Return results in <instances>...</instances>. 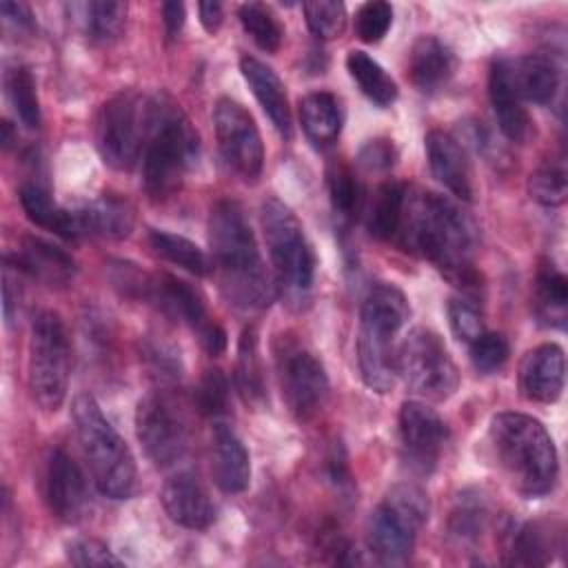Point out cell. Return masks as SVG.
<instances>
[{
    "instance_id": "1",
    "label": "cell",
    "mask_w": 568,
    "mask_h": 568,
    "mask_svg": "<svg viewBox=\"0 0 568 568\" xmlns=\"http://www.w3.org/2000/svg\"><path fill=\"white\" fill-rule=\"evenodd\" d=\"M209 246L226 300L244 313L262 311L275 295L244 209L220 200L209 213Z\"/></svg>"
},
{
    "instance_id": "2",
    "label": "cell",
    "mask_w": 568,
    "mask_h": 568,
    "mask_svg": "<svg viewBox=\"0 0 568 568\" xmlns=\"http://www.w3.org/2000/svg\"><path fill=\"white\" fill-rule=\"evenodd\" d=\"M462 288L477 284L475 229L444 195L422 193L408 200L402 237Z\"/></svg>"
},
{
    "instance_id": "3",
    "label": "cell",
    "mask_w": 568,
    "mask_h": 568,
    "mask_svg": "<svg viewBox=\"0 0 568 568\" xmlns=\"http://www.w3.org/2000/svg\"><path fill=\"white\" fill-rule=\"evenodd\" d=\"M490 453L510 481L526 499L548 495L559 477V457L546 426L526 413L504 410L488 424Z\"/></svg>"
},
{
    "instance_id": "4",
    "label": "cell",
    "mask_w": 568,
    "mask_h": 568,
    "mask_svg": "<svg viewBox=\"0 0 568 568\" xmlns=\"http://www.w3.org/2000/svg\"><path fill=\"white\" fill-rule=\"evenodd\" d=\"M408 317V300L393 284H375L362 302L357 328V366L362 382L375 393H388L395 384V335Z\"/></svg>"
},
{
    "instance_id": "5",
    "label": "cell",
    "mask_w": 568,
    "mask_h": 568,
    "mask_svg": "<svg viewBox=\"0 0 568 568\" xmlns=\"http://www.w3.org/2000/svg\"><path fill=\"white\" fill-rule=\"evenodd\" d=\"M197 155V133L169 98H153L142 149V184L153 200L171 197Z\"/></svg>"
},
{
    "instance_id": "6",
    "label": "cell",
    "mask_w": 568,
    "mask_h": 568,
    "mask_svg": "<svg viewBox=\"0 0 568 568\" xmlns=\"http://www.w3.org/2000/svg\"><path fill=\"white\" fill-rule=\"evenodd\" d=\"M71 417L95 488L109 499L131 497L138 484L135 459L126 442L102 415L98 402L80 393L73 399Z\"/></svg>"
},
{
    "instance_id": "7",
    "label": "cell",
    "mask_w": 568,
    "mask_h": 568,
    "mask_svg": "<svg viewBox=\"0 0 568 568\" xmlns=\"http://www.w3.org/2000/svg\"><path fill=\"white\" fill-rule=\"evenodd\" d=\"M262 233L275 271V286L286 304L302 308L315 280V253L302 222L280 197H266L260 206Z\"/></svg>"
},
{
    "instance_id": "8",
    "label": "cell",
    "mask_w": 568,
    "mask_h": 568,
    "mask_svg": "<svg viewBox=\"0 0 568 568\" xmlns=\"http://www.w3.org/2000/svg\"><path fill=\"white\" fill-rule=\"evenodd\" d=\"M71 342L55 311H40L31 322L27 384L33 404L42 413H55L69 390Z\"/></svg>"
},
{
    "instance_id": "9",
    "label": "cell",
    "mask_w": 568,
    "mask_h": 568,
    "mask_svg": "<svg viewBox=\"0 0 568 568\" xmlns=\"http://www.w3.org/2000/svg\"><path fill=\"white\" fill-rule=\"evenodd\" d=\"M428 497L415 484H397L366 519L368 550L384 564H404L428 519Z\"/></svg>"
},
{
    "instance_id": "10",
    "label": "cell",
    "mask_w": 568,
    "mask_h": 568,
    "mask_svg": "<svg viewBox=\"0 0 568 568\" xmlns=\"http://www.w3.org/2000/svg\"><path fill=\"white\" fill-rule=\"evenodd\" d=\"M153 98L133 89L111 95L95 120V146L102 162L115 171H131L142 158Z\"/></svg>"
},
{
    "instance_id": "11",
    "label": "cell",
    "mask_w": 568,
    "mask_h": 568,
    "mask_svg": "<svg viewBox=\"0 0 568 568\" xmlns=\"http://www.w3.org/2000/svg\"><path fill=\"white\" fill-rule=\"evenodd\" d=\"M124 284L135 295L153 302L166 315L184 322L197 335L206 353L220 355L226 348L224 328L211 320L202 295L189 282L178 280L169 273L140 275L138 271H133V277L124 275Z\"/></svg>"
},
{
    "instance_id": "12",
    "label": "cell",
    "mask_w": 568,
    "mask_h": 568,
    "mask_svg": "<svg viewBox=\"0 0 568 568\" xmlns=\"http://www.w3.org/2000/svg\"><path fill=\"white\" fill-rule=\"evenodd\" d=\"M397 373L406 386L428 402H446L459 386V371L430 328H413L397 348Z\"/></svg>"
},
{
    "instance_id": "13",
    "label": "cell",
    "mask_w": 568,
    "mask_h": 568,
    "mask_svg": "<svg viewBox=\"0 0 568 568\" xmlns=\"http://www.w3.org/2000/svg\"><path fill=\"white\" fill-rule=\"evenodd\" d=\"M275 371L288 410L306 422L313 419L328 399V377L317 355L293 335H277L273 342Z\"/></svg>"
},
{
    "instance_id": "14",
    "label": "cell",
    "mask_w": 568,
    "mask_h": 568,
    "mask_svg": "<svg viewBox=\"0 0 568 568\" xmlns=\"http://www.w3.org/2000/svg\"><path fill=\"white\" fill-rule=\"evenodd\" d=\"M135 433L158 468L175 466L191 446V424L182 404L162 390H153L138 402Z\"/></svg>"
},
{
    "instance_id": "15",
    "label": "cell",
    "mask_w": 568,
    "mask_h": 568,
    "mask_svg": "<svg viewBox=\"0 0 568 568\" xmlns=\"http://www.w3.org/2000/svg\"><path fill=\"white\" fill-rule=\"evenodd\" d=\"M213 129L226 166L244 182H257L264 169V144L253 115L240 102L220 98L213 106Z\"/></svg>"
},
{
    "instance_id": "16",
    "label": "cell",
    "mask_w": 568,
    "mask_h": 568,
    "mask_svg": "<svg viewBox=\"0 0 568 568\" xmlns=\"http://www.w3.org/2000/svg\"><path fill=\"white\" fill-rule=\"evenodd\" d=\"M399 444L404 462L419 475L433 473L448 442L446 422L424 402H404L399 408Z\"/></svg>"
},
{
    "instance_id": "17",
    "label": "cell",
    "mask_w": 568,
    "mask_h": 568,
    "mask_svg": "<svg viewBox=\"0 0 568 568\" xmlns=\"http://www.w3.org/2000/svg\"><path fill=\"white\" fill-rule=\"evenodd\" d=\"M44 501L60 521H78L89 504L87 481L80 466L62 448L51 450L44 468Z\"/></svg>"
},
{
    "instance_id": "18",
    "label": "cell",
    "mask_w": 568,
    "mask_h": 568,
    "mask_svg": "<svg viewBox=\"0 0 568 568\" xmlns=\"http://www.w3.org/2000/svg\"><path fill=\"white\" fill-rule=\"evenodd\" d=\"M566 379V355L555 342L530 348L519 364V390L528 402L552 404L561 397Z\"/></svg>"
},
{
    "instance_id": "19",
    "label": "cell",
    "mask_w": 568,
    "mask_h": 568,
    "mask_svg": "<svg viewBox=\"0 0 568 568\" xmlns=\"http://www.w3.org/2000/svg\"><path fill=\"white\" fill-rule=\"evenodd\" d=\"M488 95L497 118L501 133L510 142H526L530 135V115L524 109V100L519 95L515 82V67L513 60L499 58L490 64L488 73Z\"/></svg>"
},
{
    "instance_id": "20",
    "label": "cell",
    "mask_w": 568,
    "mask_h": 568,
    "mask_svg": "<svg viewBox=\"0 0 568 568\" xmlns=\"http://www.w3.org/2000/svg\"><path fill=\"white\" fill-rule=\"evenodd\" d=\"M424 146L433 178L459 200H473L470 162L459 140L448 131L433 129L426 133Z\"/></svg>"
},
{
    "instance_id": "21",
    "label": "cell",
    "mask_w": 568,
    "mask_h": 568,
    "mask_svg": "<svg viewBox=\"0 0 568 568\" xmlns=\"http://www.w3.org/2000/svg\"><path fill=\"white\" fill-rule=\"evenodd\" d=\"M160 499L166 515L184 528L202 530L215 521V504L191 473H178L166 479Z\"/></svg>"
},
{
    "instance_id": "22",
    "label": "cell",
    "mask_w": 568,
    "mask_h": 568,
    "mask_svg": "<svg viewBox=\"0 0 568 568\" xmlns=\"http://www.w3.org/2000/svg\"><path fill=\"white\" fill-rule=\"evenodd\" d=\"M211 475L222 493H242L251 481V457L237 433L215 422L211 430Z\"/></svg>"
},
{
    "instance_id": "23",
    "label": "cell",
    "mask_w": 568,
    "mask_h": 568,
    "mask_svg": "<svg viewBox=\"0 0 568 568\" xmlns=\"http://www.w3.org/2000/svg\"><path fill=\"white\" fill-rule=\"evenodd\" d=\"M240 71L246 84L251 87L255 100L260 102L262 111L268 115V120L277 129V133L288 140L293 135V118H291L288 95L280 75L266 62L253 55H242Z\"/></svg>"
},
{
    "instance_id": "24",
    "label": "cell",
    "mask_w": 568,
    "mask_h": 568,
    "mask_svg": "<svg viewBox=\"0 0 568 568\" xmlns=\"http://www.w3.org/2000/svg\"><path fill=\"white\" fill-rule=\"evenodd\" d=\"M16 268L47 286H67L75 277V262L60 246L42 237H24L16 253Z\"/></svg>"
},
{
    "instance_id": "25",
    "label": "cell",
    "mask_w": 568,
    "mask_h": 568,
    "mask_svg": "<svg viewBox=\"0 0 568 568\" xmlns=\"http://www.w3.org/2000/svg\"><path fill=\"white\" fill-rule=\"evenodd\" d=\"M455 73V53L435 36H422L408 53V78L422 93H435Z\"/></svg>"
},
{
    "instance_id": "26",
    "label": "cell",
    "mask_w": 568,
    "mask_h": 568,
    "mask_svg": "<svg viewBox=\"0 0 568 568\" xmlns=\"http://www.w3.org/2000/svg\"><path fill=\"white\" fill-rule=\"evenodd\" d=\"M73 213L80 237L95 235L106 240H122L133 231L135 222L131 204L115 195H100Z\"/></svg>"
},
{
    "instance_id": "27",
    "label": "cell",
    "mask_w": 568,
    "mask_h": 568,
    "mask_svg": "<svg viewBox=\"0 0 568 568\" xmlns=\"http://www.w3.org/2000/svg\"><path fill=\"white\" fill-rule=\"evenodd\" d=\"M515 82L521 100L535 104H550L559 91L561 69L557 60L548 53H528L513 62Z\"/></svg>"
},
{
    "instance_id": "28",
    "label": "cell",
    "mask_w": 568,
    "mask_h": 568,
    "mask_svg": "<svg viewBox=\"0 0 568 568\" xmlns=\"http://www.w3.org/2000/svg\"><path fill=\"white\" fill-rule=\"evenodd\" d=\"M69 16L95 44H109L120 38L126 22V4L111 0H91V2H71L67 4Z\"/></svg>"
},
{
    "instance_id": "29",
    "label": "cell",
    "mask_w": 568,
    "mask_h": 568,
    "mask_svg": "<svg viewBox=\"0 0 568 568\" xmlns=\"http://www.w3.org/2000/svg\"><path fill=\"white\" fill-rule=\"evenodd\" d=\"M406 186L402 182H384L373 193V200L368 204L366 213V226L373 237L377 240H399L406 217Z\"/></svg>"
},
{
    "instance_id": "30",
    "label": "cell",
    "mask_w": 568,
    "mask_h": 568,
    "mask_svg": "<svg viewBox=\"0 0 568 568\" xmlns=\"http://www.w3.org/2000/svg\"><path fill=\"white\" fill-rule=\"evenodd\" d=\"M18 197H20L24 215L36 226H42V229H47V231H51V233H55L64 240H78L80 237L78 224H75V213L58 206L53 202V197L49 195V191L42 189L40 184H33V182L22 184L20 191H18Z\"/></svg>"
},
{
    "instance_id": "31",
    "label": "cell",
    "mask_w": 568,
    "mask_h": 568,
    "mask_svg": "<svg viewBox=\"0 0 568 568\" xmlns=\"http://www.w3.org/2000/svg\"><path fill=\"white\" fill-rule=\"evenodd\" d=\"M300 122L315 146H328L339 138L342 109L333 93L313 91L300 100Z\"/></svg>"
},
{
    "instance_id": "32",
    "label": "cell",
    "mask_w": 568,
    "mask_h": 568,
    "mask_svg": "<svg viewBox=\"0 0 568 568\" xmlns=\"http://www.w3.org/2000/svg\"><path fill=\"white\" fill-rule=\"evenodd\" d=\"M557 532L544 521H528L515 528L506 546V564L510 566H544L552 559Z\"/></svg>"
},
{
    "instance_id": "33",
    "label": "cell",
    "mask_w": 568,
    "mask_h": 568,
    "mask_svg": "<svg viewBox=\"0 0 568 568\" xmlns=\"http://www.w3.org/2000/svg\"><path fill=\"white\" fill-rule=\"evenodd\" d=\"M346 69L351 78L357 82L359 91L375 102L377 106H388L397 98V84L395 80L384 71V67L371 58L366 51L353 49L346 55Z\"/></svg>"
},
{
    "instance_id": "34",
    "label": "cell",
    "mask_w": 568,
    "mask_h": 568,
    "mask_svg": "<svg viewBox=\"0 0 568 568\" xmlns=\"http://www.w3.org/2000/svg\"><path fill=\"white\" fill-rule=\"evenodd\" d=\"M149 242H151V248L160 257H164L166 262H171L193 275H209L213 271L211 257L195 242H191L182 235L153 229L149 233Z\"/></svg>"
},
{
    "instance_id": "35",
    "label": "cell",
    "mask_w": 568,
    "mask_h": 568,
    "mask_svg": "<svg viewBox=\"0 0 568 568\" xmlns=\"http://www.w3.org/2000/svg\"><path fill=\"white\" fill-rule=\"evenodd\" d=\"M568 302V280L566 275L550 262H544L535 275V304L537 315L546 320V324H564Z\"/></svg>"
},
{
    "instance_id": "36",
    "label": "cell",
    "mask_w": 568,
    "mask_h": 568,
    "mask_svg": "<svg viewBox=\"0 0 568 568\" xmlns=\"http://www.w3.org/2000/svg\"><path fill=\"white\" fill-rule=\"evenodd\" d=\"M4 87H7V95H9V102H11L18 120L31 131L40 129L42 111H40V100H38L36 80H33L31 71L24 67L9 69L7 78H4Z\"/></svg>"
},
{
    "instance_id": "37",
    "label": "cell",
    "mask_w": 568,
    "mask_h": 568,
    "mask_svg": "<svg viewBox=\"0 0 568 568\" xmlns=\"http://www.w3.org/2000/svg\"><path fill=\"white\" fill-rule=\"evenodd\" d=\"M237 388L244 402H260L264 397V375L262 362L257 351V335L255 328H244L240 344H237V373H235Z\"/></svg>"
},
{
    "instance_id": "38",
    "label": "cell",
    "mask_w": 568,
    "mask_h": 568,
    "mask_svg": "<svg viewBox=\"0 0 568 568\" xmlns=\"http://www.w3.org/2000/svg\"><path fill=\"white\" fill-rule=\"evenodd\" d=\"M237 18L251 40L266 53H275L284 40V29L266 4L244 2L237 9Z\"/></svg>"
},
{
    "instance_id": "39",
    "label": "cell",
    "mask_w": 568,
    "mask_h": 568,
    "mask_svg": "<svg viewBox=\"0 0 568 568\" xmlns=\"http://www.w3.org/2000/svg\"><path fill=\"white\" fill-rule=\"evenodd\" d=\"M311 33L320 40H335L346 29V7L337 0H313L302 4Z\"/></svg>"
},
{
    "instance_id": "40",
    "label": "cell",
    "mask_w": 568,
    "mask_h": 568,
    "mask_svg": "<svg viewBox=\"0 0 568 568\" xmlns=\"http://www.w3.org/2000/svg\"><path fill=\"white\" fill-rule=\"evenodd\" d=\"M528 193L541 206H559L566 202V171L555 164H544L528 178Z\"/></svg>"
},
{
    "instance_id": "41",
    "label": "cell",
    "mask_w": 568,
    "mask_h": 568,
    "mask_svg": "<svg viewBox=\"0 0 568 568\" xmlns=\"http://www.w3.org/2000/svg\"><path fill=\"white\" fill-rule=\"evenodd\" d=\"M393 24V7L382 0L364 2L355 13V33L362 42H379Z\"/></svg>"
},
{
    "instance_id": "42",
    "label": "cell",
    "mask_w": 568,
    "mask_h": 568,
    "mask_svg": "<svg viewBox=\"0 0 568 568\" xmlns=\"http://www.w3.org/2000/svg\"><path fill=\"white\" fill-rule=\"evenodd\" d=\"M328 193L335 215L351 220L359 209V184L346 166H333L328 171Z\"/></svg>"
},
{
    "instance_id": "43",
    "label": "cell",
    "mask_w": 568,
    "mask_h": 568,
    "mask_svg": "<svg viewBox=\"0 0 568 568\" xmlns=\"http://www.w3.org/2000/svg\"><path fill=\"white\" fill-rule=\"evenodd\" d=\"M448 324L453 335L464 342L470 344L473 339H477L486 328H484V317L477 308V304H473L466 297H450L448 300Z\"/></svg>"
},
{
    "instance_id": "44",
    "label": "cell",
    "mask_w": 568,
    "mask_h": 568,
    "mask_svg": "<svg viewBox=\"0 0 568 568\" xmlns=\"http://www.w3.org/2000/svg\"><path fill=\"white\" fill-rule=\"evenodd\" d=\"M468 346H470V362H473V366L479 373H495V371H499L506 364L508 355H510L508 342L499 333L484 331Z\"/></svg>"
},
{
    "instance_id": "45",
    "label": "cell",
    "mask_w": 568,
    "mask_h": 568,
    "mask_svg": "<svg viewBox=\"0 0 568 568\" xmlns=\"http://www.w3.org/2000/svg\"><path fill=\"white\" fill-rule=\"evenodd\" d=\"M484 521H486V508H484L481 499L462 497L450 517V535L459 544L477 541V537L484 530Z\"/></svg>"
},
{
    "instance_id": "46",
    "label": "cell",
    "mask_w": 568,
    "mask_h": 568,
    "mask_svg": "<svg viewBox=\"0 0 568 568\" xmlns=\"http://www.w3.org/2000/svg\"><path fill=\"white\" fill-rule=\"evenodd\" d=\"M197 408L204 415L220 417L229 408V379L222 371H206L197 386Z\"/></svg>"
},
{
    "instance_id": "47",
    "label": "cell",
    "mask_w": 568,
    "mask_h": 568,
    "mask_svg": "<svg viewBox=\"0 0 568 568\" xmlns=\"http://www.w3.org/2000/svg\"><path fill=\"white\" fill-rule=\"evenodd\" d=\"M67 557L75 566H120L122 561L109 550L106 544L93 537H80L67 544Z\"/></svg>"
},
{
    "instance_id": "48",
    "label": "cell",
    "mask_w": 568,
    "mask_h": 568,
    "mask_svg": "<svg viewBox=\"0 0 568 568\" xmlns=\"http://www.w3.org/2000/svg\"><path fill=\"white\" fill-rule=\"evenodd\" d=\"M395 158H397V151H395L393 142L377 138V140H368L362 146L357 162L368 171H386L395 164Z\"/></svg>"
},
{
    "instance_id": "49",
    "label": "cell",
    "mask_w": 568,
    "mask_h": 568,
    "mask_svg": "<svg viewBox=\"0 0 568 568\" xmlns=\"http://www.w3.org/2000/svg\"><path fill=\"white\" fill-rule=\"evenodd\" d=\"M0 11L7 24H13L18 31H33V13L24 2L4 0L0 4Z\"/></svg>"
},
{
    "instance_id": "50",
    "label": "cell",
    "mask_w": 568,
    "mask_h": 568,
    "mask_svg": "<svg viewBox=\"0 0 568 568\" xmlns=\"http://www.w3.org/2000/svg\"><path fill=\"white\" fill-rule=\"evenodd\" d=\"M184 18H186V11H184L182 2H164L162 4V22H164V33L169 40H173L182 31Z\"/></svg>"
},
{
    "instance_id": "51",
    "label": "cell",
    "mask_w": 568,
    "mask_h": 568,
    "mask_svg": "<svg viewBox=\"0 0 568 568\" xmlns=\"http://www.w3.org/2000/svg\"><path fill=\"white\" fill-rule=\"evenodd\" d=\"M200 11V22L209 33H215L224 20V9L220 2H200L197 4Z\"/></svg>"
},
{
    "instance_id": "52",
    "label": "cell",
    "mask_w": 568,
    "mask_h": 568,
    "mask_svg": "<svg viewBox=\"0 0 568 568\" xmlns=\"http://www.w3.org/2000/svg\"><path fill=\"white\" fill-rule=\"evenodd\" d=\"M18 291L13 293V282H11V277H9V271L4 273V320H7V324H11L13 322V315H16V308H18Z\"/></svg>"
}]
</instances>
